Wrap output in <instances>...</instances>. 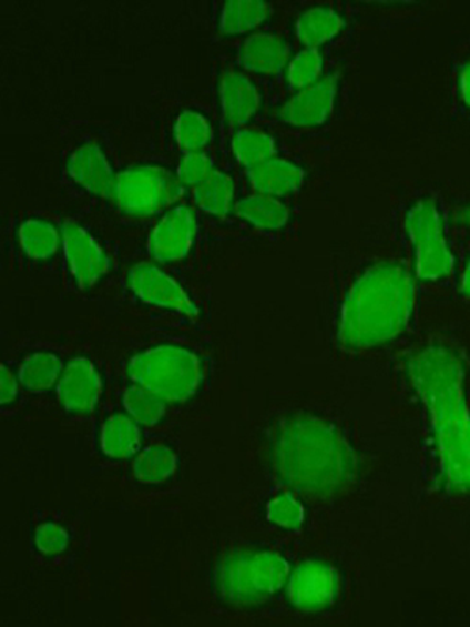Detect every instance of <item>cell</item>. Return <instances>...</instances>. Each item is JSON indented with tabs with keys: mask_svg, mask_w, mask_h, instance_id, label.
Masks as SVG:
<instances>
[{
	"mask_svg": "<svg viewBox=\"0 0 470 627\" xmlns=\"http://www.w3.org/2000/svg\"><path fill=\"white\" fill-rule=\"evenodd\" d=\"M142 431L139 424L126 414H113L102 422L100 447L105 457L127 459L140 452Z\"/></svg>",
	"mask_w": 470,
	"mask_h": 627,
	"instance_id": "obj_17",
	"label": "cell"
},
{
	"mask_svg": "<svg viewBox=\"0 0 470 627\" xmlns=\"http://www.w3.org/2000/svg\"><path fill=\"white\" fill-rule=\"evenodd\" d=\"M415 305L411 273L397 262H378L348 289L337 321V342L347 352H362L396 340L407 330Z\"/></svg>",
	"mask_w": 470,
	"mask_h": 627,
	"instance_id": "obj_3",
	"label": "cell"
},
{
	"mask_svg": "<svg viewBox=\"0 0 470 627\" xmlns=\"http://www.w3.org/2000/svg\"><path fill=\"white\" fill-rule=\"evenodd\" d=\"M18 375H14L6 364L0 366V402L3 406L13 404L19 394Z\"/></svg>",
	"mask_w": 470,
	"mask_h": 627,
	"instance_id": "obj_34",
	"label": "cell"
},
{
	"mask_svg": "<svg viewBox=\"0 0 470 627\" xmlns=\"http://www.w3.org/2000/svg\"><path fill=\"white\" fill-rule=\"evenodd\" d=\"M273 469L284 485L314 497H331L351 484L358 469L343 432L316 416L286 417L273 435Z\"/></svg>",
	"mask_w": 470,
	"mask_h": 627,
	"instance_id": "obj_2",
	"label": "cell"
},
{
	"mask_svg": "<svg viewBox=\"0 0 470 627\" xmlns=\"http://www.w3.org/2000/svg\"><path fill=\"white\" fill-rule=\"evenodd\" d=\"M57 398L67 413H93L102 397V378L89 358L71 360L57 383Z\"/></svg>",
	"mask_w": 470,
	"mask_h": 627,
	"instance_id": "obj_12",
	"label": "cell"
},
{
	"mask_svg": "<svg viewBox=\"0 0 470 627\" xmlns=\"http://www.w3.org/2000/svg\"><path fill=\"white\" fill-rule=\"evenodd\" d=\"M290 564L270 549H238L219 558L212 574L218 599L256 606L278 595L290 577Z\"/></svg>",
	"mask_w": 470,
	"mask_h": 627,
	"instance_id": "obj_4",
	"label": "cell"
},
{
	"mask_svg": "<svg viewBox=\"0 0 470 627\" xmlns=\"http://www.w3.org/2000/svg\"><path fill=\"white\" fill-rule=\"evenodd\" d=\"M180 466L176 452L170 446L154 444L136 454L132 473L136 482L143 485H161L173 478Z\"/></svg>",
	"mask_w": 470,
	"mask_h": 627,
	"instance_id": "obj_20",
	"label": "cell"
},
{
	"mask_svg": "<svg viewBox=\"0 0 470 627\" xmlns=\"http://www.w3.org/2000/svg\"><path fill=\"white\" fill-rule=\"evenodd\" d=\"M233 151L235 159L246 169H249V166L275 158L276 143L275 139L267 132L246 128L235 132Z\"/></svg>",
	"mask_w": 470,
	"mask_h": 627,
	"instance_id": "obj_26",
	"label": "cell"
},
{
	"mask_svg": "<svg viewBox=\"0 0 470 627\" xmlns=\"http://www.w3.org/2000/svg\"><path fill=\"white\" fill-rule=\"evenodd\" d=\"M267 515L270 523L280 529L295 530L305 520V508L295 499L294 494L284 493L268 504Z\"/></svg>",
	"mask_w": 470,
	"mask_h": 627,
	"instance_id": "obj_31",
	"label": "cell"
},
{
	"mask_svg": "<svg viewBox=\"0 0 470 627\" xmlns=\"http://www.w3.org/2000/svg\"><path fill=\"white\" fill-rule=\"evenodd\" d=\"M196 231H198V223L191 208L170 209L151 231L150 239H147V251L157 262L170 264V262L182 261L191 253Z\"/></svg>",
	"mask_w": 470,
	"mask_h": 627,
	"instance_id": "obj_10",
	"label": "cell"
},
{
	"mask_svg": "<svg viewBox=\"0 0 470 627\" xmlns=\"http://www.w3.org/2000/svg\"><path fill=\"white\" fill-rule=\"evenodd\" d=\"M286 587L292 606L303 611H318L335 604L340 577L331 565L309 560L290 573Z\"/></svg>",
	"mask_w": 470,
	"mask_h": 627,
	"instance_id": "obj_9",
	"label": "cell"
},
{
	"mask_svg": "<svg viewBox=\"0 0 470 627\" xmlns=\"http://www.w3.org/2000/svg\"><path fill=\"white\" fill-rule=\"evenodd\" d=\"M405 230L412 243L443 235V220L433 200H419L412 204L405 216Z\"/></svg>",
	"mask_w": 470,
	"mask_h": 627,
	"instance_id": "obj_27",
	"label": "cell"
},
{
	"mask_svg": "<svg viewBox=\"0 0 470 627\" xmlns=\"http://www.w3.org/2000/svg\"><path fill=\"white\" fill-rule=\"evenodd\" d=\"M339 81V72H329L313 85L299 90L278 110L279 120L299 128L324 124L335 110Z\"/></svg>",
	"mask_w": 470,
	"mask_h": 627,
	"instance_id": "obj_11",
	"label": "cell"
},
{
	"mask_svg": "<svg viewBox=\"0 0 470 627\" xmlns=\"http://www.w3.org/2000/svg\"><path fill=\"white\" fill-rule=\"evenodd\" d=\"M63 368V361L55 353L37 352L22 361L18 368V380L29 393H44L57 386Z\"/></svg>",
	"mask_w": 470,
	"mask_h": 627,
	"instance_id": "obj_22",
	"label": "cell"
},
{
	"mask_svg": "<svg viewBox=\"0 0 470 627\" xmlns=\"http://www.w3.org/2000/svg\"><path fill=\"white\" fill-rule=\"evenodd\" d=\"M415 249L416 272L419 279L433 281L452 273L453 253L443 235L416 243Z\"/></svg>",
	"mask_w": 470,
	"mask_h": 627,
	"instance_id": "obj_25",
	"label": "cell"
},
{
	"mask_svg": "<svg viewBox=\"0 0 470 627\" xmlns=\"http://www.w3.org/2000/svg\"><path fill=\"white\" fill-rule=\"evenodd\" d=\"M408 375L427 406L443 482L470 489V409L461 353L446 344L426 345L409 358Z\"/></svg>",
	"mask_w": 470,
	"mask_h": 627,
	"instance_id": "obj_1",
	"label": "cell"
},
{
	"mask_svg": "<svg viewBox=\"0 0 470 627\" xmlns=\"http://www.w3.org/2000/svg\"><path fill=\"white\" fill-rule=\"evenodd\" d=\"M345 28V19L339 11L331 7L316 6L302 11L295 21V32L298 40L306 48H318V45L328 43L340 30Z\"/></svg>",
	"mask_w": 470,
	"mask_h": 627,
	"instance_id": "obj_18",
	"label": "cell"
},
{
	"mask_svg": "<svg viewBox=\"0 0 470 627\" xmlns=\"http://www.w3.org/2000/svg\"><path fill=\"white\" fill-rule=\"evenodd\" d=\"M127 286L146 305L163 307L196 318L198 306L188 292L168 273L154 264H136L127 272Z\"/></svg>",
	"mask_w": 470,
	"mask_h": 627,
	"instance_id": "obj_8",
	"label": "cell"
},
{
	"mask_svg": "<svg viewBox=\"0 0 470 627\" xmlns=\"http://www.w3.org/2000/svg\"><path fill=\"white\" fill-rule=\"evenodd\" d=\"M461 292L462 294L470 296V257L468 264H466L464 272H462Z\"/></svg>",
	"mask_w": 470,
	"mask_h": 627,
	"instance_id": "obj_36",
	"label": "cell"
},
{
	"mask_svg": "<svg viewBox=\"0 0 470 627\" xmlns=\"http://www.w3.org/2000/svg\"><path fill=\"white\" fill-rule=\"evenodd\" d=\"M33 543L38 553L45 557H55L67 550L70 545V534L59 524L44 523L37 527Z\"/></svg>",
	"mask_w": 470,
	"mask_h": 627,
	"instance_id": "obj_32",
	"label": "cell"
},
{
	"mask_svg": "<svg viewBox=\"0 0 470 627\" xmlns=\"http://www.w3.org/2000/svg\"><path fill=\"white\" fill-rule=\"evenodd\" d=\"M464 216L468 219V222H470V208L464 212Z\"/></svg>",
	"mask_w": 470,
	"mask_h": 627,
	"instance_id": "obj_37",
	"label": "cell"
},
{
	"mask_svg": "<svg viewBox=\"0 0 470 627\" xmlns=\"http://www.w3.org/2000/svg\"><path fill=\"white\" fill-rule=\"evenodd\" d=\"M272 7L263 0H229L219 10L218 29L227 36L249 32L270 17Z\"/></svg>",
	"mask_w": 470,
	"mask_h": 627,
	"instance_id": "obj_23",
	"label": "cell"
},
{
	"mask_svg": "<svg viewBox=\"0 0 470 627\" xmlns=\"http://www.w3.org/2000/svg\"><path fill=\"white\" fill-rule=\"evenodd\" d=\"M259 90L252 79L238 71H226L219 81V104L227 123H248L260 108Z\"/></svg>",
	"mask_w": 470,
	"mask_h": 627,
	"instance_id": "obj_14",
	"label": "cell"
},
{
	"mask_svg": "<svg viewBox=\"0 0 470 627\" xmlns=\"http://www.w3.org/2000/svg\"><path fill=\"white\" fill-rule=\"evenodd\" d=\"M60 231H62L64 260L75 286L81 291H89L108 275L110 257L102 250L100 242L82 224L73 220H64Z\"/></svg>",
	"mask_w": 470,
	"mask_h": 627,
	"instance_id": "obj_7",
	"label": "cell"
},
{
	"mask_svg": "<svg viewBox=\"0 0 470 627\" xmlns=\"http://www.w3.org/2000/svg\"><path fill=\"white\" fill-rule=\"evenodd\" d=\"M246 174L257 193L276 198L298 192L306 180V171L297 163L276 158L249 166Z\"/></svg>",
	"mask_w": 470,
	"mask_h": 627,
	"instance_id": "obj_16",
	"label": "cell"
},
{
	"mask_svg": "<svg viewBox=\"0 0 470 627\" xmlns=\"http://www.w3.org/2000/svg\"><path fill=\"white\" fill-rule=\"evenodd\" d=\"M235 212L242 220L263 231L283 230L290 220L289 208L278 198L264 193L242 198L235 204Z\"/></svg>",
	"mask_w": 470,
	"mask_h": 627,
	"instance_id": "obj_19",
	"label": "cell"
},
{
	"mask_svg": "<svg viewBox=\"0 0 470 627\" xmlns=\"http://www.w3.org/2000/svg\"><path fill=\"white\" fill-rule=\"evenodd\" d=\"M174 136L185 153L203 151L212 140L211 123L198 110H182L174 123Z\"/></svg>",
	"mask_w": 470,
	"mask_h": 627,
	"instance_id": "obj_29",
	"label": "cell"
},
{
	"mask_svg": "<svg viewBox=\"0 0 470 627\" xmlns=\"http://www.w3.org/2000/svg\"><path fill=\"white\" fill-rule=\"evenodd\" d=\"M214 171V162H212V159L208 158L206 153H203V151H195V153H185L182 155L177 176H180L182 184L196 188L201 182L206 181Z\"/></svg>",
	"mask_w": 470,
	"mask_h": 627,
	"instance_id": "obj_33",
	"label": "cell"
},
{
	"mask_svg": "<svg viewBox=\"0 0 470 627\" xmlns=\"http://www.w3.org/2000/svg\"><path fill=\"white\" fill-rule=\"evenodd\" d=\"M126 374L132 385L151 391L166 404H185L203 386L206 364L191 348L159 344L132 356Z\"/></svg>",
	"mask_w": 470,
	"mask_h": 627,
	"instance_id": "obj_5",
	"label": "cell"
},
{
	"mask_svg": "<svg viewBox=\"0 0 470 627\" xmlns=\"http://www.w3.org/2000/svg\"><path fill=\"white\" fill-rule=\"evenodd\" d=\"M290 45L273 32H254L238 48V62L246 70L273 74L289 63Z\"/></svg>",
	"mask_w": 470,
	"mask_h": 627,
	"instance_id": "obj_15",
	"label": "cell"
},
{
	"mask_svg": "<svg viewBox=\"0 0 470 627\" xmlns=\"http://www.w3.org/2000/svg\"><path fill=\"white\" fill-rule=\"evenodd\" d=\"M18 241L29 260L45 261L62 245V231L48 220L28 219L19 226Z\"/></svg>",
	"mask_w": 470,
	"mask_h": 627,
	"instance_id": "obj_21",
	"label": "cell"
},
{
	"mask_svg": "<svg viewBox=\"0 0 470 627\" xmlns=\"http://www.w3.org/2000/svg\"><path fill=\"white\" fill-rule=\"evenodd\" d=\"M321 70H324V55L316 48H305L290 60L287 81L295 89L302 90L317 82Z\"/></svg>",
	"mask_w": 470,
	"mask_h": 627,
	"instance_id": "obj_30",
	"label": "cell"
},
{
	"mask_svg": "<svg viewBox=\"0 0 470 627\" xmlns=\"http://www.w3.org/2000/svg\"><path fill=\"white\" fill-rule=\"evenodd\" d=\"M123 406L127 416L139 425L154 427L161 424L166 414V402L151 391L140 386H129L123 393Z\"/></svg>",
	"mask_w": 470,
	"mask_h": 627,
	"instance_id": "obj_28",
	"label": "cell"
},
{
	"mask_svg": "<svg viewBox=\"0 0 470 627\" xmlns=\"http://www.w3.org/2000/svg\"><path fill=\"white\" fill-rule=\"evenodd\" d=\"M184 193L180 176L154 163H140L117 173L116 206L123 214L150 216L173 206Z\"/></svg>",
	"mask_w": 470,
	"mask_h": 627,
	"instance_id": "obj_6",
	"label": "cell"
},
{
	"mask_svg": "<svg viewBox=\"0 0 470 627\" xmlns=\"http://www.w3.org/2000/svg\"><path fill=\"white\" fill-rule=\"evenodd\" d=\"M67 173L71 181L91 195L104 200L115 196L117 173L96 143L79 144L68 158Z\"/></svg>",
	"mask_w": 470,
	"mask_h": 627,
	"instance_id": "obj_13",
	"label": "cell"
},
{
	"mask_svg": "<svg viewBox=\"0 0 470 627\" xmlns=\"http://www.w3.org/2000/svg\"><path fill=\"white\" fill-rule=\"evenodd\" d=\"M235 184L225 171L215 170L206 181L193 189V200L201 211L226 216L233 208Z\"/></svg>",
	"mask_w": 470,
	"mask_h": 627,
	"instance_id": "obj_24",
	"label": "cell"
},
{
	"mask_svg": "<svg viewBox=\"0 0 470 627\" xmlns=\"http://www.w3.org/2000/svg\"><path fill=\"white\" fill-rule=\"evenodd\" d=\"M460 90L462 99H464L466 104L470 108V60L462 63L460 70Z\"/></svg>",
	"mask_w": 470,
	"mask_h": 627,
	"instance_id": "obj_35",
	"label": "cell"
}]
</instances>
